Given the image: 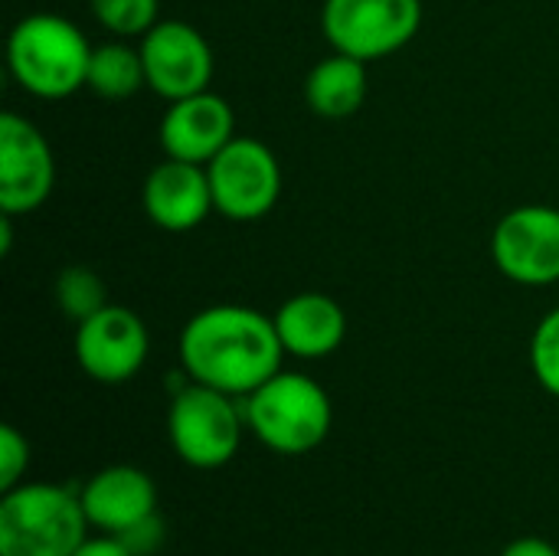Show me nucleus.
I'll use <instances>...</instances> for the list:
<instances>
[{"instance_id":"0eeeda50","label":"nucleus","mask_w":559,"mask_h":556,"mask_svg":"<svg viewBox=\"0 0 559 556\" xmlns=\"http://www.w3.org/2000/svg\"><path fill=\"white\" fill-rule=\"evenodd\" d=\"M210 190L219 216L255 223L269 216L282 197V167L269 144L236 134L210 164Z\"/></svg>"},{"instance_id":"4be33fe9","label":"nucleus","mask_w":559,"mask_h":556,"mask_svg":"<svg viewBox=\"0 0 559 556\" xmlns=\"http://www.w3.org/2000/svg\"><path fill=\"white\" fill-rule=\"evenodd\" d=\"M128 551L134 556H151L160 551V544H164V521H160V514H151V518H144L141 524H134L131 531H124L121 537H118Z\"/></svg>"},{"instance_id":"5701e85b","label":"nucleus","mask_w":559,"mask_h":556,"mask_svg":"<svg viewBox=\"0 0 559 556\" xmlns=\"http://www.w3.org/2000/svg\"><path fill=\"white\" fill-rule=\"evenodd\" d=\"M72 556H134L118 537H111V534H102V537H95V541H85L79 551Z\"/></svg>"},{"instance_id":"4468645a","label":"nucleus","mask_w":559,"mask_h":556,"mask_svg":"<svg viewBox=\"0 0 559 556\" xmlns=\"http://www.w3.org/2000/svg\"><path fill=\"white\" fill-rule=\"evenodd\" d=\"M85 518L102 534L121 537L144 518L157 514V485L134 465H108L79 488Z\"/></svg>"},{"instance_id":"ddd939ff","label":"nucleus","mask_w":559,"mask_h":556,"mask_svg":"<svg viewBox=\"0 0 559 556\" xmlns=\"http://www.w3.org/2000/svg\"><path fill=\"white\" fill-rule=\"evenodd\" d=\"M141 203L147 220L167 233H190L210 213H216L206 167L177 157H167L151 167L141 190Z\"/></svg>"},{"instance_id":"dca6fc26","label":"nucleus","mask_w":559,"mask_h":556,"mask_svg":"<svg viewBox=\"0 0 559 556\" xmlns=\"http://www.w3.org/2000/svg\"><path fill=\"white\" fill-rule=\"evenodd\" d=\"M367 62L334 52L328 59H321L308 79H305V102L314 115L341 121L360 111V105L367 102Z\"/></svg>"},{"instance_id":"412c9836","label":"nucleus","mask_w":559,"mask_h":556,"mask_svg":"<svg viewBox=\"0 0 559 556\" xmlns=\"http://www.w3.org/2000/svg\"><path fill=\"white\" fill-rule=\"evenodd\" d=\"M29 465V442L16 426H0V492H10L20 485Z\"/></svg>"},{"instance_id":"aec40b11","label":"nucleus","mask_w":559,"mask_h":556,"mask_svg":"<svg viewBox=\"0 0 559 556\" xmlns=\"http://www.w3.org/2000/svg\"><path fill=\"white\" fill-rule=\"evenodd\" d=\"M531 367L537 383L559 400V308L547 311L531 338Z\"/></svg>"},{"instance_id":"f03ea898","label":"nucleus","mask_w":559,"mask_h":556,"mask_svg":"<svg viewBox=\"0 0 559 556\" xmlns=\"http://www.w3.org/2000/svg\"><path fill=\"white\" fill-rule=\"evenodd\" d=\"M92 46L79 26L59 13H29L7 36V66L13 82L46 102L85 88Z\"/></svg>"},{"instance_id":"b1692460","label":"nucleus","mask_w":559,"mask_h":556,"mask_svg":"<svg viewBox=\"0 0 559 556\" xmlns=\"http://www.w3.org/2000/svg\"><path fill=\"white\" fill-rule=\"evenodd\" d=\"M501 556H559V551L544 537H521V541L508 544Z\"/></svg>"},{"instance_id":"f3484780","label":"nucleus","mask_w":559,"mask_h":556,"mask_svg":"<svg viewBox=\"0 0 559 556\" xmlns=\"http://www.w3.org/2000/svg\"><path fill=\"white\" fill-rule=\"evenodd\" d=\"M85 88H92L98 98H111V102L131 98L141 88H147L141 46H128L121 39L92 46Z\"/></svg>"},{"instance_id":"7ed1b4c3","label":"nucleus","mask_w":559,"mask_h":556,"mask_svg":"<svg viewBox=\"0 0 559 556\" xmlns=\"http://www.w3.org/2000/svg\"><path fill=\"white\" fill-rule=\"evenodd\" d=\"M246 429L278 456L314 452L334 423V406L328 390L295 370H278L259 390L242 397Z\"/></svg>"},{"instance_id":"20e7f679","label":"nucleus","mask_w":559,"mask_h":556,"mask_svg":"<svg viewBox=\"0 0 559 556\" xmlns=\"http://www.w3.org/2000/svg\"><path fill=\"white\" fill-rule=\"evenodd\" d=\"M79 492L26 482L0 498V556H72L88 541Z\"/></svg>"},{"instance_id":"1a4fd4ad","label":"nucleus","mask_w":559,"mask_h":556,"mask_svg":"<svg viewBox=\"0 0 559 556\" xmlns=\"http://www.w3.org/2000/svg\"><path fill=\"white\" fill-rule=\"evenodd\" d=\"M141 59L147 88L167 102L206 92L216 69L210 39L183 20H157L141 36Z\"/></svg>"},{"instance_id":"423d86ee","label":"nucleus","mask_w":559,"mask_h":556,"mask_svg":"<svg viewBox=\"0 0 559 556\" xmlns=\"http://www.w3.org/2000/svg\"><path fill=\"white\" fill-rule=\"evenodd\" d=\"M423 26V0H324L321 29L334 52L377 62L403 46Z\"/></svg>"},{"instance_id":"2eb2a0df","label":"nucleus","mask_w":559,"mask_h":556,"mask_svg":"<svg viewBox=\"0 0 559 556\" xmlns=\"http://www.w3.org/2000/svg\"><path fill=\"white\" fill-rule=\"evenodd\" d=\"M275 331L285 354L298 360L331 357L347 338V311L324 292H298L275 315Z\"/></svg>"},{"instance_id":"a211bd4d","label":"nucleus","mask_w":559,"mask_h":556,"mask_svg":"<svg viewBox=\"0 0 559 556\" xmlns=\"http://www.w3.org/2000/svg\"><path fill=\"white\" fill-rule=\"evenodd\" d=\"M52 295H56L59 311L75 324L92 318L95 311H102L108 305V288H105L102 275L92 272L88 265H66L56 275Z\"/></svg>"},{"instance_id":"6e6552de","label":"nucleus","mask_w":559,"mask_h":556,"mask_svg":"<svg viewBox=\"0 0 559 556\" xmlns=\"http://www.w3.org/2000/svg\"><path fill=\"white\" fill-rule=\"evenodd\" d=\"M491 259L498 272L518 285L559 282V210L527 203L504 213L491 236Z\"/></svg>"},{"instance_id":"f257e3e1","label":"nucleus","mask_w":559,"mask_h":556,"mask_svg":"<svg viewBox=\"0 0 559 556\" xmlns=\"http://www.w3.org/2000/svg\"><path fill=\"white\" fill-rule=\"evenodd\" d=\"M285 347L275 321L249 305H210L180 331V367L193 383L236 400L282 370Z\"/></svg>"},{"instance_id":"f8f14e48","label":"nucleus","mask_w":559,"mask_h":556,"mask_svg":"<svg viewBox=\"0 0 559 556\" xmlns=\"http://www.w3.org/2000/svg\"><path fill=\"white\" fill-rule=\"evenodd\" d=\"M157 134L167 157L206 167L236 138V115L223 95L206 88L170 102Z\"/></svg>"},{"instance_id":"9d476101","label":"nucleus","mask_w":559,"mask_h":556,"mask_svg":"<svg viewBox=\"0 0 559 556\" xmlns=\"http://www.w3.org/2000/svg\"><path fill=\"white\" fill-rule=\"evenodd\" d=\"M151 351L144 321L124 305H105L75 324V360L85 377L105 387L128 383L141 374Z\"/></svg>"},{"instance_id":"39448f33","label":"nucleus","mask_w":559,"mask_h":556,"mask_svg":"<svg viewBox=\"0 0 559 556\" xmlns=\"http://www.w3.org/2000/svg\"><path fill=\"white\" fill-rule=\"evenodd\" d=\"M242 400L203 383H187L174 393L167 413V439L177 459L190 469L213 472L236 459L242 446Z\"/></svg>"},{"instance_id":"9b49d317","label":"nucleus","mask_w":559,"mask_h":556,"mask_svg":"<svg viewBox=\"0 0 559 556\" xmlns=\"http://www.w3.org/2000/svg\"><path fill=\"white\" fill-rule=\"evenodd\" d=\"M56 187V157L46 134L23 115L0 118V213L39 210Z\"/></svg>"},{"instance_id":"6ab92c4d","label":"nucleus","mask_w":559,"mask_h":556,"mask_svg":"<svg viewBox=\"0 0 559 556\" xmlns=\"http://www.w3.org/2000/svg\"><path fill=\"white\" fill-rule=\"evenodd\" d=\"M95 20L115 36H144L160 13V0H88Z\"/></svg>"}]
</instances>
